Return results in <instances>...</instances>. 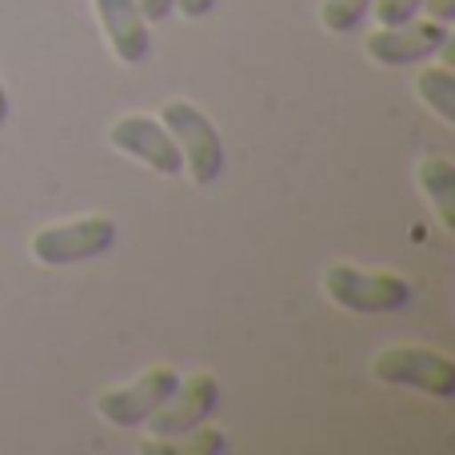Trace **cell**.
<instances>
[{
    "label": "cell",
    "mask_w": 455,
    "mask_h": 455,
    "mask_svg": "<svg viewBox=\"0 0 455 455\" xmlns=\"http://www.w3.org/2000/svg\"><path fill=\"white\" fill-rule=\"evenodd\" d=\"M419 192L427 196L435 220H440L448 232H455V164L448 156H424L416 168Z\"/></svg>",
    "instance_id": "30bf717a"
},
{
    "label": "cell",
    "mask_w": 455,
    "mask_h": 455,
    "mask_svg": "<svg viewBox=\"0 0 455 455\" xmlns=\"http://www.w3.org/2000/svg\"><path fill=\"white\" fill-rule=\"evenodd\" d=\"M108 144L120 152V156L140 160V164H148L152 172H160V176H180L184 172V156H180L172 132L164 128L160 116H144V112L120 116L116 124L108 128Z\"/></svg>",
    "instance_id": "ba28073f"
},
{
    "label": "cell",
    "mask_w": 455,
    "mask_h": 455,
    "mask_svg": "<svg viewBox=\"0 0 455 455\" xmlns=\"http://www.w3.org/2000/svg\"><path fill=\"white\" fill-rule=\"evenodd\" d=\"M371 376L379 384L411 387V392H424L432 400H451L455 395V360L443 355L440 347H419V344L384 347L371 360Z\"/></svg>",
    "instance_id": "7a4b0ae2"
},
{
    "label": "cell",
    "mask_w": 455,
    "mask_h": 455,
    "mask_svg": "<svg viewBox=\"0 0 455 455\" xmlns=\"http://www.w3.org/2000/svg\"><path fill=\"white\" fill-rule=\"evenodd\" d=\"M100 32L120 64H144L152 52V32L136 0H92Z\"/></svg>",
    "instance_id": "9c48e42d"
},
{
    "label": "cell",
    "mask_w": 455,
    "mask_h": 455,
    "mask_svg": "<svg viewBox=\"0 0 455 455\" xmlns=\"http://www.w3.org/2000/svg\"><path fill=\"white\" fill-rule=\"evenodd\" d=\"M416 96L443 120V124L455 120V72L448 68V64H432V68L419 72Z\"/></svg>",
    "instance_id": "8fae6325"
},
{
    "label": "cell",
    "mask_w": 455,
    "mask_h": 455,
    "mask_svg": "<svg viewBox=\"0 0 455 455\" xmlns=\"http://www.w3.org/2000/svg\"><path fill=\"white\" fill-rule=\"evenodd\" d=\"M140 4V12H144V20H168V16L176 12V0H136Z\"/></svg>",
    "instance_id": "5bb4252c"
},
{
    "label": "cell",
    "mask_w": 455,
    "mask_h": 455,
    "mask_svg": "<svg viewBox=\"0 0 455 455\" xmlns=\"http://www.w3.org/2000/svg\"><path fill=\"white\" fill-rule=\"evenodd\" d=\"M419 8H424V0H371V12L379 24H403L419 16Z\"/></svg>",
    "instance_id": "4fadbf2b"
},
{
    "label": "cell",
    "mask_w": 455,
    "mask_h": 455,
    "mask_svg": "<svg viewBox=\"0 0 455 455\" xmlns=\"http://www.w3.org/2000/svg\"><path fill=\"white\" fill-rule=\"evenodd\" d=\"M371 12V0H323L320 8V20L328 32H355L360 28V20Z\"/></svg>",
    "instance_id": "7c38bea8"
},
{
    "label": "cell",
    "mask_w": 455,
    "mask_h": 455,
    "mask_svg": "<svg viewBox=\"0 0 455 455\" xmlns=\"http://www.w3.org/2000/svg\"><path fill=\"white\" fill-rule=\"evenodd\" d=\"M216 4H220V0H176V12L188 16V20H200V16H208Z\"/></svg>",
    "instance_id": "9a60e30c"
},
{
    "label": "cell",
    "mask_w": 455,
    "mask_h": 455,
    "mask_svg": "<svg viewBox=\"0 0 455 455\" xmlns=\"http://www.w3.org/2000/svg\"><path fill=\"white\" fill-rule=\"evenodd\" d=\"M160 120L172 132L176 148L184 156V172L196 184H216L224 172V140L216 132V124L196 108L192 100H168L160 108Z\"/></svg>",
    "instance_id": "3957f363"
},
{
    "label": "cell",
    "mask_w": 455,
    "mask_h": 455,
    "mask_svg": "<svg viewBox=\"0 0 455 455\" xmlns=\"http://www.w3.org/2000/svg\"><path fill=\"white\" fill-rule=\"evenodd\" d=\"M216 408H220V379L212 371H196L188 379H176L168 400L152 411L144 427L152 432V440H180L200 424H208Z\"/></svg>",
    "instance_id": "5b68a950"
},
{
    "label": "cell",
    "mask_w": 455,
    "mask_h": 455,
    "mask_svg": "<svg viewBox=\"0 0 455 455\" xmlns=\"http://www.w3.org/2000/svg\"><path fill=\"white\" fill-rule=\"evenodd\" d=\"M451 40V28L440 20H403V24H379L368 40L363 52L384 68H408V64H424Z\"/></svg>",
    "instance_id": "8992f818"
},
{
    "label": "cell",
    "mask_w": 455,
    "mask_h": 455,
    "mask_svg": "<svg viewBox=\"0 0 455 455\" xmlns=\"http://www.w3.org/2000/svg\"><path fill=\"white\" fill-rule=\"evenodd\" d=\"M176 379H180L176 368H164V363H160V368H148V371H140L132 384L108 387V392L96 400V411H100L112 427H124V432L144 427L152 411L168 400V392L176 387Z\"/></svg>",
    "instance_id": "52a82bcc"
},
{
    "label": "cell",
    "mask_w": 455,
    "mask_h": 455,
    "mask_svg": "<svg viewBox=\"0 0 455 455\" xmlns=\"http://www.w3.org/2000/svg\"><path fill=\"white\" fill-rule=\"evenodd\" d=\"M8 112H12V104H8V88L0 80V128H8Z\"/></svg>",
    "instance_id": "e0dca14e"
},
{
    "label": "cell",
    "mask_w": 455,
    "mask_h": 455,
    "mask_svg": "<svg viewBox=\"0 0 455 455\" xmlns=\"http://www.w3.org/2000/svg\"><path fill=\"white\" fill-rule=\"evenodd\" d=\"M424 12H427V20L451 24V0H424Z\"/></svg>",
    "instance_id": "2e32d148"
},
{
    "label": "cell",
    "mask_w": 455,
    "mask_h": 455,
    "mask_svg": "<svg viewBox=\"0 0 455 455\" xmlns=\"http://www.w3.org/2000/svg\"><path fill=\"white\" fill-rule=\"evenodd\" d=\"M323 296L355 315H387L411 307L416 288L400 272H363L355 264H331L323 272Z\"/></svg>",
    "instance_id": "6da1fadb"
},
{
    "label": "cell",
    "mask_w": 455,
    "mask_h": 455,
    "mask_svg": "<svg viewBox=\"0 0 455 455\" xmlns=\"http://www.w3.org/2000/svg\"><path fill=\"white\" fill-rule=\"evenodd\" d=\"M116 243V224L108 216H84L68 224H48L32 235V259L44 267H72L112 251Z\"/></svg>",
    "instance_id": "277c9868"
}]
</instances>
